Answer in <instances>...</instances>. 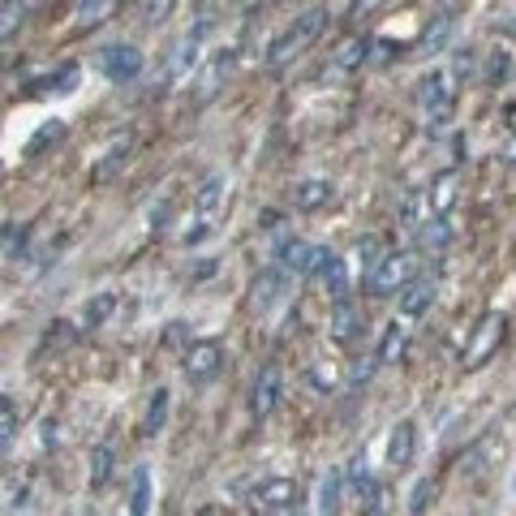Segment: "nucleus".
<instances>
[{
	"label": "nucleus",
	"instance_id": "bb28decb",
	"mask_svg": "<svg viewBox=\"0 0 516 516\" xmlns=\"http://www.w3.org/2000/svg\"><path fill=\"white\" fill-rule=\"evenodd\" d=\"M168 422V392L160 387V392L151 396V405H147V422H142V435H160Z\"/></svg>",
	"mask_w": 516,
	"mask_h": 516
},
{
	"label": "nucleus",
	"instance_id": "423d86ee",
	"mask_svg": "<svg viewBox=\"0 0 516 516\" xmlns=\"http://www.w3.org/2000/svg\"><path fill=\"white\" fill-rule=\"evenodd\" d=\"M181 375L190 379L194 387H207L224 375V349L215 340H198L181 353Z\"/></svg>",
	"mask_w": 516,
	"mask_h": 516
},
{
	"label": "nucleus",
	"instance_id": "f8f14e48",
	"mask_svg": "<svg viewBox=\"0 0 516 516\" xmlns=\"http://www.w3.org/2000/svg\"><path fill=\"white\" fill-rule=\"evenodd\" d=\"M332 198H336V185L327 177H301V181H293V190H289V203L297 211H319V207L332 203Z\"/></svg>",
	"mask_w": 516,
	"mask_h": 516
},
{
	"label": "nucleus",
	"instance_id": "dca6fc26",
	"mask_svg": "<svg viewBox=\"0 0 516 516\" xmlns=\"http://www.w3.org/2000/svg\"><path fill=\"white\" fill-rule=\"evenodd\" d=\"M22 422H26V400L13 396V392H0V452L13 448V439H18Z\"/></svg>",
	"mask_w": 516,
	"mask_h": 516
},
{
	"label": "nucleus",
	"instance_id": "1a4fd4ad",
	"mask_svg": "<svg viewBox=\"0 0 516 516\" xmlns=\"http://www.w3.org/2000/svg\"><path fill=\"white\" fill-rule=\"evenodd\" d=\"M99 69H104L108 82L125 86L142 74V52L134 48V43H108V48L99 52Z\"/></svg>",
	"mask_w": 516,
	"mask_h": 516
},
{
	"label": "nucleus",
	"instance_id": "72a5a7b5",
	"mask_svg": "<svg viewBox=\"0 0 516 516\" xmlns=\"http://www.w3.org/2000/svg\"><path fill=\"white\" fill-rule=\"evenodd\" d=\"M379 5H383V0H349V13H353V18H370Z\"/></svg>",
	"mask_w": 516,
	"mask_h": 516
},
{
	"label": "nucleus",
	"instance_id": "2f4dec72",
	"mask_svg": "<svg viewBox=\"0 0 516 516\" xmlns=\"http://www.w3.org/2000/svg\"><path fill=\"white\" fill-rule=\"evenodd\" d=\"M129 508H134L138 516L151 508V473H147V469L134 473V499H129Z\"/></svg>",
	"mask_w": 516,
	"mask_h": 516
},
{
	"label": "nucleus",
	"instance_id": "20e7f679",
	"mask_svg": "<svg viewBox=\"0 0 516 516\" xmlns=\"http://www.w3.org/2000/svg\"><path fill=\"white\" fill-rule=\"evenodd\" d=\"M418 108L426 117V129H443L452 121V108H456V86L448 69H430V74L418 78Z\"/></svg>",
	"mask_w": 516,
	"mask_h": 516
},
{
	"label": "nucleus",
	"instance_id": "7c9ffc66",
	"mask_svg": "<svg viewBox=\"0 0 516 516\" xmlns=\"http://www.w3.org/2000/svg\"><path fill=\"white\" fill-rule=\"evenodd\" d=\"M129 147H134V138H121V142H112V151H108V160L95 168V181H108L112 172H117L121 164H125V155H129Z\"/></svg>",
	"mask_w": 516,
	"mask_h": 516
},
{
	"label": "nucleus",
	"instance_id": "6ab92c4d",
	"mask_svg": "<svg viewBox=\"0 0 516 516\" xmlns=\"http://www.w3.org/2000/svg\"><path fill=\"white\" fill-rule=\"evenodd\" d=\"M314 276L323 280V289H327V297H332V301L349 297V263H344L340 254H332V250H327V258L319 263V271H314Z\"/></svg>",
	"mask_w": 516,
	"mask_h": 516
},
{
	"label": "nucleus",
	"instance_id": "b1692460",
	"mask_svg": "<svg viewBox=\"0 0 516 516\" xmlns=\"http://www.w3.org/2000/svg\"><path fill=\"white\" fill-rule=\"evenodd\" d=\"M405 344H409V319L400 314V319L387 323V332H383V340H379V362H383V366H387V362H400V357H405Z\"/></svg>",
	"mask_w": 516,
	"mask_h": 516
},
{
	"label": "nucleus",
	"instance_id": "a878e982",
	"mask_svg": "<svg viewBox=\"0 0 516 516\" xmlns=\"http://www.w3.org/2000/svg\"><path fill=\"white\" fill-rule=\"evenodd\" d=\"M177 9V0H138V22L142 26H164Z\"/></svg>",
	"mask_w": 516,
	"mask_h": 516
},
{
	"label": "nucleus",
	"instance_id": "412c9836",
	"mask_svg": "<svg viewBox=\"0 0 516 516\" xmlns=\"http://www.w3.org/2000/svg\"><path fill=\"white\" fill-rule=\"evenodd\" d=\"M327 327H332V340L349 344L357 332H362V310H357L349 297H340L336 306H332V319H327Z\"/></svg>",
	"mask_w": 516,
	"mask_h": 516
},
{
	"label": "nucleus",
	"instance_id": "4468645a",
	"mask_svg": "<svg viewBox=\"0 0 516 516\" xmlns=\"http://www.w3.org/2000/svg\"><path fill=\"white\" fill-rule=\"evenodd\" d=\"M413 452H418V426L413 422H396L392 439H387V465L396 473H405L413 465Z\"/></svg>",
	"mask_w": 516,
	"mask_h": 516
},
{
	"label": "nucleus",
	"instance_id": "4be33fe9",
	"mask_svg": "<svg viewBox=\"0 0 516 516\" xmlns=\"http://www.w3.org/2000/svg\"><path fill=\"white\" fill-rule=\"evenodd\" d=\"M121 0H78L74 9V26L78 31H95V26H104L108 18H117Z\"/></svg>",
	"mask_w": 516,
	"mask_h": 516
},
{
	"label": "nucleus",
	"instance_id": "9d476101",
	"mask_svg": "<svg viewBox=\"0 0 516 516\" xmlns=\"http://www.w3.org/2000/svg\"><path fill=\"white\" fill-rule=\"evenodd\" d=\"M323 258H327L323 246H310V241H284V246L276 250V267L289 271V276H314Z\"/></svg>",
	"mask_w": 516,
	"mask_h": 516
},
{
	"label": "nucleus",
	"instance_id": "cd10ccee",
	"mask_svg": "<svg viewBox=\"0 0 516 516\" xmlns=\"http://www.w3.org/2000/svg\"><path fill=\"white\" fill-rule=\"evenodd\" d=\"M340 491H344V473H327L323 486H319V512H336L340 508Z\"/></svg>",
	"mask_w": 516,
	"mask_h": 516
},
{
	"label": "nucleus",
	"instance_id": "9b49d317",
	"mask_svg": "<svg viewBox=\"0 0 516 516\" xmlns=\"http://www.w3.org/2000/svg\"><path fill=\"white\" fill-rule=\"evenodd\" d=\"M400 297V314H405V319L413 323V319H422V314L435 306V297H439V284L430 280V276H413L405 289L396 293Z\"/></svg>",
	"mask_w": 516,
	"mask_h": 516
},
{
	"label": "nucleus",
	"instance_id": "c85d7f7f",
	"mask_svg": "<svg viewBox=\"0 0 516 516\" xmlns=\"http://www.w3.org/2000/svg\"><path fill=\"white\" fill-rule=\"evenodd\" d=\"M26 22V0H5L0 5V39H9Z\"/></svg>",
	"mask_w": 516,
	"mask_h": 516
},
{
	"label": "nucleus",
	"instance_id": "a211bd4d",
	"mask_svg": "<svg viewBox=\"0 0 516 516\" xmlns=\"http://www.w3.org/2000/svg\"><path fill=\"white\" fill-rule=\"evenodd\" d=\"M117 310H121V293L104 289V293L86 297V306H82V314H78V323L86 327V332H95V327H104V323H108Z\"/></svg>",
	"mask_w": 516,
	"mask_h": 516
},
{
	"label": "nucleus",
	"instance_id": "39448f33",
	"mask_svg": "<svg viewBox=\"0 0 516 516\" xmlns=\"http://www.w3.org/2000/svg\"><path fill=\"white\" fill-rule=\"evenodd\" d=\"M504 336H508V314H482L478 327H473V336H469V344H465V353H461V366L465 370H482L499 353Z\"/></svg>",
	"mask_w": 516,
	"mask_h": 516
},
{
	"label": "nucleus",
	"instance_id": "5701e85b",
	"mask_svg": "<svg viewBox=\"0 0 516 516\" xmlns=\"http://www.w3.org/2000/svg\"><path fill=\"white\" fill-rule=\"evenodd\" d=\"M435 220L430 215V203H426V190H409L405 198H400V224L409 228V233H422V228Z\"/></svg>",
	"mask_w": 516,
	"mask_h": 516
},
{
	"label": "nucleus",
	"instance_id": "0eeeda50",
	"mask_svg": "<svg viewBox=\"0 0 516 516\" xmlns=\"http://www.w3.org/2000/svg\"><path fill=\"white\" fill-rule=\"evenodd\" d=\"M280 400H284V366L267 362L263 370H258L254 387H250V413L263 422V418H271V413L280 409Z\"/></svg>",
	"mask_w": 516,
	"mask_h": 516
},
{
	"label": "nucleus",
	"instance_id": "f03ea898",
	"mask_svg": "<svg viewBox=\"0 0 516 516\" xmlns=\"http://www.w3.org/2000/svg\"><path fill=\"white\" fill-rule=\"evenodd\" d=\"M323 31H327V9H306L301 18H293L276 39H271V48H267V69H280V65L297 61V56L306 52Z\"/></svg>",
	"mask_w": 516,
	"mask_h": 516
},
{
	"label": "nucleus",
	"instance_id": "c756f323",
	"mask_svg": "<svg viewBox=\"0 0 516 516\" xmlns=\"http://www.w3.org/2000/svg\"><path fill=\"white\" fill-rule=\"evenodd\" d=\"M366 52H370V39H349L344 48L336 52V69H357L366 65Z\"/></svg>",
	"mask_w": 516,
	"mask_h": 516
},
{
	"label": "nucleus",
	"instance_id": "393cba45",
	"mask_svg": "<svg viewBox=\"0 0 516 516\" xmlns=\"http://www.w3.org/2000/svg\"><path fill=\"white\" fill-rule=\"evenodd\" d=\"M112 461H117V452H112V443H99L91 452V491H104L108 478H112Z\"/></svg>",
	"mask_w": 516,
	"mask_h": 516
},
{
	"label": "nucleus",
	"instance_id": "aec40b11",
	"mask_svg": "<svg viewBox=\"0 0 516 516\" xmlns=\"http://www.w3.org/2000/svg\"><path fill=\"white\" fill-rule=\"evenodd\" d=\"M289 271H280V267H267L263 271V276H258L254 280V306L258 310H271V306H276V301L284 297V289H289Z\"/></svg>",
	"mask_w": 516,
	"mask_h": 516
},
{
	"label": "nucleus",
	"instance_id": "473e14b6",
	"mask_svg": "<svg viewBox=\"0 0 516 516\" xmlns=\"http://www.w3.org/2000/svg\"><path fill=\"white\" fill-rule=\"evenodd\" d=\"M430 495H435V482H418L413 486V499H409V512H426V504H430Z\"/></svg>",
	"mask_w": 516,
	"mask_h": 516
},
{
	"label": "nucleus",
	"instance_id": "f3484780",
	"mask_svg": "<svg viewBox=\"0 0 516 516\" xmlns=\"http://www.w3.org/2000/svg\"><path fill=\"white\" fill-rule=\"evenodd\" d=\"M344 482H349V491H353V495H362L366 512H379V508H383V504H379L383 491H379V482L366 473V456H357V461L344 469Z\"/></svg>",
	"mask_w": 516,
	"mask_h": 516
},
{
	"label": "nucleus",
	"instance_id": "7ed1b4c3",
	"mask_svg": "<svg viewBox=\"0 0 516 516\" xmlns=\"http://www.w3.org/2000/svg\"><path fill=\"white\" fill-rule=\"evenodd\" d=\"M418 263H422V258L413 250H387V254H379L375 267H370V276H366V293L370 297H396L413 276H418Z\"/></svg>",
	"mask_w": 516,
	"mask_h": 516
},
{
	"label": "nucleus",
	"instance_id": "2eb2a0df",
	"mask_svg": "<svg viewBox=\"0 0 516 516\" xmlns=\"http://www.w3.org/2000/svg\"><path fill=\"white\" fill-rule=\"evenodd\" d=\"M233 61H237V52L233 48H220V52H215L211 56V61H207V69H203V74H198V104H207V99L215 95V91H220V86H224V78H228V69H233Z\"/></svg>",
	"mask_w": 516,
	"mask_h": 516
},
{
	"label": "nucleus",
	"instance_id": "6e6552de",
	"mask_svg": "<svg viewBox=\"0 0 516 516\" xmlns=\"http://www.w3.org/2000/svg\"><path fill=\"white\" fill-rule=\"evenodd\" d=\"M254 508L258 512H293L301 504V482L297 478H267L254 486Z\"/></svg>",
	"mask_w": 516,
	"mask_h": 516
},
{
	"label": "nucleus",
	"instance_id": "ddd939ff",
	"mask_svg": "<svg viewBox=\"0 0 516 516\" xmlns=\"http://www.w3.org/2000/svg\"><path fill=\"white\" fill-rule=\"evenodd\" d=\"M456 198H461V172H439L435 181L426 185V203H430V215H452L456 211Z\"/></svg>",
	"mask_w": 516,
	"mask_h": 516
},
{
	"label": "nucleus",
	"instance_id": "f257e3e1",
	"mask_svg": "<svg viewBox=\"0 0 516 516\" xmlns=\"http://www.w3.org/2000/svg\"><path fill=\"white\" fill-rule=\"evenodd\" d=\"M224 215H228V177L207 172L203 185L194 190V215H190V224L181 228V246H203L207 237L220 233Z\"/></svg>",
	"mask_w": 516,
	"mask_h": 516
}]
</instances>
